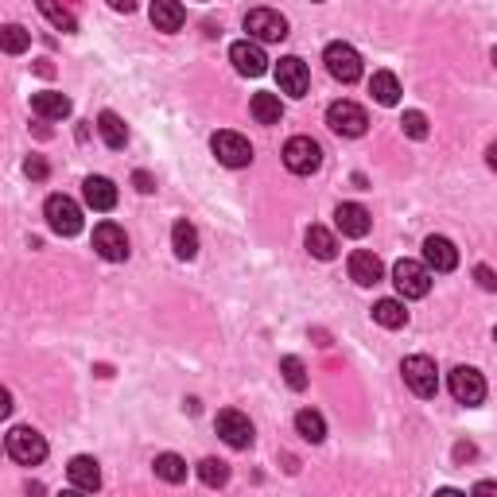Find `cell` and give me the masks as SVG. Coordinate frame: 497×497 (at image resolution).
Masks as SVG:
<instances>
[{
  "instance_id": "7bdbcfd3",
  "label": "cell",
  "mask_w": 497,
  "mask_h": 497,
  "mask_svg": "<svg viewBox=\"0 0 497 497\" xmlns=\"http://www.w3.org/2000/svg\"><path fill=\"white\" fill-rule=\"evenodd\" d=\"M315 5H323V0H315Z\"/></svg>"
},
{
  "instance_id": "1f68e13d",
  "label": "cell",
  "mask_w": 497,
  "mask_h": 497,
  "mask_svg": "<svg viewBox=\"0 0 497 497\" xmlns=\"http://www.w3.org/2000/svg\"><path fill=\"white\" fill-rule=\"evenodd\" d=\"M280 373H284V381L295 388V393H303V388H307V365L295 354H288L284 362H280Z\"/></svg>"
},
{
  "instance_id": "6da1fadb",
  "label": "cell",
  "mask_w": 497,
  "mask_h": 497,
  "mask_svg": "<svg viewBox=\"0 0 497 497\" xmlns=\"http://www.w3.org/2000/svg\"><path fill=\"white\" fill-rule=\"evenodd\" d=\"M400 373H404V385H408L416 397L431 400L435 393H439V369H435V362H431V357H424V354H412V357H404Z\"/></svg>"
},
{
  "instance_id": "d4e9b609",
  "label": "cell",
  "mask_w": 497,
  "mask_h": 497,
  "mask_svg": "<svg viewBox=\"0 0 497 497\" xmlns=\"http://www.w3.org/2000/svg\"><path fill=\"white\" fill-rule=\"evenodd\" d=\"M171 245H175L179 260H195L198 257V229L191 222H175V229H171Z\"/></svg>"
},
{
  "instance_id": "9a60e30c",
  "label": "cell",
  "mask_w": 497,
  "mask_h": 497,
  "mask_svg": "<svg viewBox=\"0 0 497 497\" xmlns=\"http://www.w3.org/2000/svg\"><path fill=\"white\" fill-rule=\"evenodd\" d=\"M424 264L431 272H455L459 269V248L447 238H439V233H431V238L424 241Z\"/></svg>"
},
{
  "instance_id": "cb8c5ba5",
  "label": "cell",
  "mask_w": 497,
  "mask_h": 497,
  "mask_svg": "<svg viewBox=\"0 0 497 497\" xmlns=\"http://www.w3.org/2000/svg\"><path fill=\"white\" fill-rule=\"evenodd\" d=\"M98 132H101V140L109 148H124L129 144V124H124L113 109H105V113L98 117Z\"/></svg>"
},
{
  "instance_id": "d590c367",
  "label": "cell",
  "mask_w": 497,
  "mask_h": 497,
  "mask_svg": "<svg viewBox=\"0 0 497 497\" xmlns=\"http://www.w3.org/2000/svg\"><path fill=\"white\" fill-rule=\"evenodd\" d=\"M24 171L31 179H47V164L39 160V155H27V164H24Z\"/></svg>"
},
{
  "instance_id": "3957f363",
  "label": "cell",
  "mask_w": 497,
  "mask_h": 497,
  "mask_svg": "<svg viewBox=\"0 0 497 497\" xmlns=\"http://www.w3.org/2000/svg\"><path fill=\"white\" fill-rule=\"evenodd\" d=\"M43 214H47V226H51L58 238H74V233H82V210H78V202L67 198V195H51L43 202Z\"/></svg>"
},
{
  "instance_id": "f546056e",
  "label": "cell",
  "mask_w": 497,
  "mask_h": 497,
  "mask_svg": "<svg viewBox=\"0 0 497 497\" xmlns=\"http://www.w3.org/2000/svg\"><path fill=\"white\" fill-rule=\"evenodd\" d=\"M36 8L47 16V20H51L58 31H78V20H74V16L67 12V8H62L58 5V0H36Z\"/></svg>"
},
{
  "instance_id": "7402d4cb",
  "label": "cell",
  "mask_w": 497,
  "mask_h": 497,
  "mask_svg": "<svg viewBox=\"0 0 497 497\" xmlns=\"http://www.w3.org/2000/svg\"><path fill=\"white\" fill-rule=\"evenodd\" d=\"M152 24L155 31H179L186 12H183V0H152Z\"/></svg>"
},
{
  "instance_id": "4fadbf2b",
  "label": "cell",
  "mask_w": 497,
  "mask_h": 497,
  "mask_svg": "<svg viewBox=\"0 0 497 497\" xmlns=\"http://www.w3.org/2000/svg\"><path fill=\"white\" fill-rule=\"evenodd\" d=\"M93 248L105 260H129V238H124V229L117 222H101L93 229Z\"/></svg>"
},
{
  "instance_id": "e575fe53",
  "label": "cell",
  "mask_w": 497,
  "mask_h": 497,
  "mask_svg": "<svg viewBox=\"0 0 497 497\" xmlns=\"http://www.w3.org/2000/svg\"><path fill=\"white\" fill-rule=\"evenodd\" d=\"M474 280H478L481 291H497V272L490 269V264H478V269H474Z\"/></svg>"
},
{
  "instance_id": "44dd1931",
  "label": "cell",
  "mask_w": 497,
  "mask_h": 497,
  "mask_svg": "<svg viewBox=\"0 0 497 497\" xmlns=\"http://www.w3.org/2000/svg\"><path fill=\"white\" fill-rule=\"evenodd\" d=\"M369 93H373V101L385 105V109H393L400 101V78L393 70H373L369 78Z\"/></svg>"
},
{
  "instance_id": "836d02e7",
  "label": "cell",
  "mask_w": 497,
  "mask_h": 497,
  "mask_svg": "<svg viewBox=\"0 0 497 497\" xmlns=\"http://www.w3.org/2000/svg\"><path fill=\"white\" fill-rule=\"evenodd\" d=\"M400 129H404V136H412V140H428V117L419 113V109H408V113L400 117Z\"/></svg>"
},
{
  "instance_id": "83f0119b",
  "label": "cell",
  "mask_w": 497,
  "mask_h": 497,
  "mask_svg": "<svg viewBox=\"0 0 497 497\" xmlns=\"http://www.w3.org/2000/svg\"><path fill=\"white\" fill-rule=\"evenodd\" d=\"M295 431H300L307 443H323L326 439V419L315 408H303V412H295Z\"/></svg>"
},
{
  "instance_id": "2e32d148",
  "label": "cell",
  "mask_w": 497,
  "mask_h": 497,
  "mask_svg": "<svg viewBox=\"0 0 497 497\" xmlns=\"http://www.w3.org/2000/svg\"><path fill=\"white\" fill-rule=\"evenodd\" d=\"M334 226L346 233V238H365V233L373 229V217L362 202H342V206L334 210Z\"/></svg>"
},
{
  "instance_id": "e0dca14e",
  "label": "cell",
  "mask_w": 497,
  "mask_h": 497,
  "mask_svg": "<svg viewBox=\"0 0 497 497\" xmlns=\"http://www.w3.org/2000/svg\"><path fill=\"white\" fill-rule=\"evenodd\" d=\"M381 276H385V264H381L377 253H369V248L350 253V280H354V284L373 288V284H381Z\"/></svg>"
},
{
  "instance_id": "ac0fdd59",
  "label": "cell",
  "mask_w": 497,
  "mask_h": 497,
  "mask_svg": "<svg viewBox=\"0 0 497 497\" xmlns=\"http://www.w3.org/2000/svg\"><path fill=\"white\" fill-rule=\"evenodd\" d=\"M31 113L43 121H62V117H70V98L55 90H39V93H31Z\"/></svg>"
},
{
  "instance_id": "ffe728a7",
  "label": "cell",
  "mask_w": 497,
  "mask_h": 497,
  "mask_svg": "<svg viewBox=\"0 0 497 497\" xmlns=\"http://www.w3.org/2000/svg\"><path fill=\"white\" fill-rule=\"evenodd\" d=\"M67 478H70V486H74V490L93 493V490L101 486L98 459H90V455H74V459H70V466H67Z\"/></svg>"
},
{
  "instance_id": "8992f818",
  "label": "cell",
  "mask_w": 497,
  "mask_h": 497,
  "mask_svg": "<svg viewBox=\"0 0 497 497\" xmlns=\"http://www.w3.org/2000/svg\"><path fill=\"white\" fill-rule=\"evenodd\" d=\"M326 124H331V132L346 136V140H357V136H365L369 117L357 101H334L331 109H326Z\"/></svg>"
},
{
  "instance_id": "4dcf8cb0",
  "label": "cell",
  "mask_w": 497,
  "mask_h": 497,
  "mask_svg": "<svg viewBox=\"0 0 497 497\" xmlns=\"http://www.w3.org/2000/svg\"><path fill=\"white\" fill-rule=\"evenodd\" d=\"M0 43H5V51L8 55H24L27 47H31V31L20 27V24H8L5 31H0Z\"/></svg>"
},
{
  "instance_id": "8fae6325",
  "label": "cell",
  "mask_w": 497,
  "mask_h": 497,
  "mask_svg": "<svg viewBox=\"0 0 497 497\" xmlns=\"http://www.w3.org/2000/svg\"><path fill=\"white\" fill-rule=\"evenodd\" d=\"M214 428H217V435H222V439H226L233 450H245V447H253V419H248L245 412H238V408H226V412H217Z\"/></svg>"
},
{
  "instance_id": "d6986e66",
  "label": "cell",
  "mask_w": 497,
  "mask_h": 497,
  "mask_svg": "<svg viewBox=\"0 0 497 497\" xmlns=\"http://www.w3.org/2000/svg\"><path fill=\"white\" fill-rule=\"evenodd\" d=\"M82 195H86V206L90 210H113L117 206V186H113V179H105V175H90L86 183H82Z\"/></svg>"
},
{
  "instance_id": "b9f144b4",
  "label": "cell",
  "mask_w": 497,
  "mask_h": 497,
  "mask_svg": "<svg viewBox=\"0 0 497 497\" xmlns=\"http://www.w3.org/2000/svg\"><path fill=\"white\" fill-rule=\"evenodd\" d=\"M490 58H493V67H497V47H493V51H490Z\"/></svg>"
},
{
  "instance_id": "30bf717a",
  "label": "cell",
  "mask_w": 497,
  "mask_h": 497,
  "mask_svg": "<svg viewBox=\"0 0 497 497\" xmlns=\"http://www.w3.org/2000/svg\"><path fill=\"white\" fill-rule=\"evenodd\" d=\"M245 31L257 43H280V39H288V20L272 8H253L245 16Z\"/></svg>"
},
{
  "instance_id": "f1b7e54d",
  "label": "cell",
  "mask_w": 497,
  "mask_h": 497,
  "mask_svg": "<svg viewBox=\"0 0 497 497\" xmlns=\"http://www.w3.org/2000/svg\"><path fill=\"white\" fill-rule=\"evenodd\" d=\"M155 478L171 481V486H179V481H186V462L179 455H171V450H164V455H155Z\"/></svg>"
},
{
  "instance_id": "277c9868",
  "label": "cell",
  "mask_w": 497,
  "mask_h": 497,
  "mask_svg": "<svg viewBox=\"0 0 497 497\" xmlns=\"http://www.w3.org/2000/svg\"><path fill=\"white\" fill-rule=\"evenodd\" d=\"M393 284L404 300H424L431 291V269L419 260H397L393 264Z\"/></svg>"
},
{
  "instance_id": "5bb4252c",
  "label": "cell",
  "mask_w": 497,
  "mask_h": 497,
  "mask_svg": "<svg viewBox=\"0 0 497 497\" xmlns=\"http://www.w3.org/2000/svg\"><path fill=\"white\" fill-rule=\"evenodd\" d=\"M229 62L238 67V74H245V78H260L264 70H269V58H264V51H260V43H253V39H238L229 47Z\"/></svg>"
},
{
  "instance_id": "7c38bea8",
  "label": "cell",
  "mask_w": 497,
  "mask_h": 497,
  "mask_svg": "<svg viewBox=\"0 0 497 497\" xmlns=\"http://www.w3.org/2000/svg\"><path fill=\"white\" fill-rule=\"evenodd\" d=\"M276 82L280 90L288 93V98H303V93L311 90V74H307V62L295 58V55H284L276 62Z\"/></svg>"
},
{
  "instance_id": "52a82bcc",
  "label": "cell",
  "mask_w": 497,
  "mask_h": 497,
  "mask_svg": "<svg viewBox=\"0 0 497 497\" xmlns=\"http://www.w3.org/2000/svg\"><path fill=\"white\" fill-rule=\"evenodd\" d=\"M284 167L291 175H311L323 167V148L311 136H291L284 144Z\"/></svg>"
},
{
  "instance_id": "d6a6232c",
  "label": "cell",
  "mask_w": 497,
  "mask_h": 497,
  "mask_svg": "<svg viewBox=\"0 0 497 497\" xmlns=\"http://www.w3.org/2000/svg\"><path fill=\"white\" fill-rule=\"evenodd\" d=\"M198 478L206 481V486H226V481H229V466L222 459H202L198 462Z\"/></svg>"
},
{
  "instance_id": "ee69618b",
  "label": "cell",
  "mask_w": 497,
  "mask_h": 497,
  "mask_svg": "<svg viewBox=\"0 0 497 497\" xmlns=\"http://www.w3.org/2000/svg\"><path fill=\"white\" fill-rule=\"evenodd\" d=\"M493 338H497V331H493Z\"/></svg>"
},
{
  "instance_id": "ab89813d",
  "label": "cell",
  "mask_w": 497,
  "mask_h": 497,
  "mask_svg": "<svg viewBox=\"0 0 497 497\" xmlns=\"http://www.w3.org/2000/svg\"><path fill=\"white\" fill-rule=\"evenodd\" d=\"M474 493H497V481H478Z\"/></svg>"
},
{
  "instance_id": "ba28073f",
  "label": "cell",
  "mask_w": 497,
  "mask_h": 497,
  "mask_svg": "<svg viewBox=\"0 0 497 497\" xmlns=\"http://www.w3.org/2000/svg\"><path fill=\"white\" fill-rule=\"evenodd\" d=\"M210 148H214V155H217V164L222 167H248L253 164V144L241 136V132H214L210 136Z\"/></svg>"
},
{
  "instance_id": "60d3db41",
  "label": "cell",
  "mask_w": 497,
  "mask_h": 497,
  "mask_svg": "<svg viewBox=\"0 0 497 497\" xmlns=\"http://www.w3.org/2000/svg\"><path fill=\"white\" fill-rule=\"evenodd\" d=\"M486 164H490V167H493V171H497V140H493V144H490V148H486Z\"/></svg>"
},
{
  "instance_id": "74e56055",
  "label": "cell",
  "mask_w": 497,
  "mask_h": 497,
  "mask_svg": "<svg viewBox=\"0 0 497 497\" xmlns=\"http://www.w3.org/2000/svg\"><path fill=\"white\" fill-rule=\"evenodd\" d=\"M113 12H136V0H109Z\"/></svg>"
},
{
  "instance_id": "8d00e7d4",
  "label": "cell",
  "mask_w": 497,
  "mask_h": 497,
  "mask_svg": "<svg viewBox=\"0 0 497 497\" xmlns=\"http://www.w3.org/2000/svg\"><path fill=\"white\" fill-rule=\"evenodd\" d=\"M132 183H136V191H140V195H152V191H155V179L148 175V171H136Z\"/></svg>"
},
{
  "instance_id": "5b68a950",
  "label": "cell",
  "mask_w": 497,
  "mask_h": 497,
  "mask_svg": "<svg viewBox=\"0 0 497 497\" xmlns=\"http://www.w3.org/2000/svg\"><path fill=\"white\" fill-rule=\"evenodd\" d=\"M323 62H326V70H331V78H338L342 86H350L362 78V55L354 51L350 43H326V51H323Z\"/></svg>"
},
{
  "instance_id": "4316f807",
  "label": "cell",
  "mask_w": 497,
  "mask_h": 497,
  "mask_svg": "<svg viewBox=\"0 0 497 497\" xmlns=\"http://www.w3.org/2000/svg\"><path fill=\"white\" fill-rule=\"evenodd\" d=\"M248 109H253L257 124H280V117H284V105H280L276 93H253Z\"/></svg>"
},
{
  "instance_id": "603a6c76",
  "label": "cell",
  "mask_w": 497,
  "mask_h": 497,
  "mask_svg": "<svg viewBox=\"0 0 497 497\" xmlns=\"http://www.w3.org/2000/svg\"><path fill=\"white\" fill-rule=\"evenodd\" d=\"M307 253L315 257V260H334V257H338L334 233L326 229V226H311V229H307Z\"/></svg>"
},
{
  "instance_id": "484cf974",
  "label": "cell",
  "mask_w": 497,
  "mask_h": 497,
  "mask_svg": "<svg viewBox=\"0 0 497 497\" xmlns=\"http://www.w3.org/2000/svg\"><path fill=\"white\" fill-rule=\"evenodd\" d=\"M373 323L388 326V331H400V326L408 323V311H404L400 300H377L373 303Z\"/></svg>"
},
{
  "instance_id": "7a4b0ae2",
  "label": "cell",
  "mask_w": 497,
  "mask_h": 497,
  "mask_svg": "<svg viewBox=\"0 0 497 497\" xmlns=\"http://www.w3.org/2000/svg\"><path fill=\"white\" fill-rule=\"evenodd\" d=\"M5 447H8V455L20 466H39L47 459V439L36 428H12L5 435Z\"/></svg>"
},
{
  "instance_id": "f35d334b",
  "label": "cell",
  "mask_w": 497,
  "mask_h": 497,
  "mask_svg": "<svg viewBox=\"0 0 497 497\" xmlns=\"http://www.w3.org/2000/svg\"><path fill=\"white\" fill-rule=\"evenodd\" d=\"M474 455H478V450H474L471 443H459V447H455V459H474Z\"/></svg>"
},
{
  "instance_id": "9c48e42d",
  "label": "cell",
  "mask_w": 497,
  "mask_h": 497,
  "mask_svg": "<svg viewBox=\"0 0 497 497\" xmlns=\"http://www.w3.org/2000/svg\"><path fill=\"white\" fill-rule=\"evenodd\" d=\"M450 397H455L459 404H466V408H478L481 400H486V381H481V373L471 369V365H459V369H450Z\"/></svg>"
}]
</instances>
